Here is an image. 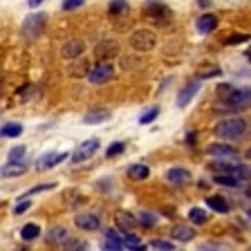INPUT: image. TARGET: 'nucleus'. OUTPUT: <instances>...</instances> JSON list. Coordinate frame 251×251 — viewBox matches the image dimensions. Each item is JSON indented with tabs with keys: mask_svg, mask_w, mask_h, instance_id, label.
I'll use <instances>...</instances> for the list:
<instances>
[{
	"mask_svg": "<svg viewBox=\"0 0 251 251\" xmlns=\"http://www.w3.org/2000/svg\"><path fill=\"white\" fill-rule=\"evenodd\" d=\"M247 132V121L242 117H229V119H222L220 124H215V135L222 137V139H240Z\"/></svg>",
	"mask_w": 251,
	"mask_h": 251,
	"instance_id": "1",
	"label": "nucleus"
},
{
	"mask_svg": "<svg viewBox=\"0 0 251 251\" xmlns=\"http://www.w3.org/2000/svg\"><path fill=\"white\" fill-rule=\"evenodd\" d=\"M128 43H130V47L137 50V52H148V50H152L157 45V36H155V31H151V29H137L135 34H130Z\"/></svg>",
	"mask_w": 251,
	"mask_h": 251,
	"instance_id": "2",
	"label": "nucleus"
},
{
	"mask_svg": "<svg viewBox=\"0 0 251 251\" xmlns=\"http://www.w3.org/2000/svg\"><path fill=\"white\" fill-rule=\"evenodd\" d=\"M222 101H225L226 108H249V105H251V88L231 90V92L226 94Z\"/></svg>",
	"mask_w": 251,
	"mask_h": 251,
	"instance_id": "3",
	"label": "nucleus"
},
{
	"mask_svg": "<svg viewBox=\"0 0 251 251\" xmlns=\"http://www.w3.org/2000/svg\"><path fill=\"white\" fill-rule=\"evenodd\" d=\"M112 76H115V68H112L110 63H99V65L90 68L85 78H88L90 83H108Z\"/></svg>",
	"mask_w": 251,
	"mask_h": 251,
	"instance_id": "4",
	"label": "nucleus"
},
{
	"mask_svg": "<svg viewBox=\"0 0 251 251\" xmlns=\"http://www.w3.org/2000/svg\"><path fill=\"white\" fill-rule=\"evenodd\" d=\"M97 148H99V139H88V141H83V144H81V146H78L76 151L72 152V162H74V164L88 162L90 157H94Z\"/></svg>",
	"mask_w": 251,
	"mask_h": 251,
	"instance_id": "5",
	"label": "nucleus"
},
{
	"mask_svg": "<svg viewBox=\"0 0 251 251\" xmlns=\"http://www.w3.org/2000/svg\"><path fill=\"white\" fill-rule=\"evenodd\" d=\"M43 23H45V16L38 14V16H29V18H25V23H23V34H25L27 41H34V38L41 34L43 29Z\"/></svg>",
	"mask_w": 251,
	"mask_h": 251,
	"instance_id": "6",
	"label": "nucleus"
},
{
	"mask_svg": "<svg viewBox=\"0 0 251 251\" xmlns=\"http://www.w3.org/2000/svg\"><path fill=\"white\" fill-rule=\"evenodd\" d=\"M117 54H119L117 41H99L94 47V56L101 58V63H105V58H115Z\"/></svg>",
	"mask_w": 251,
	"mask_h": 251,
	"instance_id": "7",
	"label": "nucleus"
},
{
	"mask_svg": "<svg viewBox=\"0 0 251 251\" xmlns=\"http://www.w3.org/2000/svg\"><path fill=\"white\" fill-rule=\"evenodd\" d=\"M68 157V152H45L43 157L36 159V168L38 171H47V168H54Z\"/></svg>",
	"mask_w": 251,
	"mask_h": 251,
	"instance_id": "8",
	"label": "nucleus"
},
{
	"mask_svg": "<svg viewBox=\"0 0 251 251\" xmlns=\"http://www.w3.org/2000/svg\"><path fill=\"white\" fill-rule=\"evenodd\" d=\"M74 225L81 231H97L101 222H99V215L97 213H81L74 218Z\"/></svg>",
	"mask_w": 251,
	"mask_h": 251,
	"instance_id": "9",
	"label": "nucleus"
},
{
	"mask_svg": "<svg viewBox=\"0 0 251 251\" xmlns=\"http://www.w3.org/2000/svg\"><path fill=\"white\" fill-rule=\"evenodd\" d=\"M83 41H68L65 45H63V50H61V54H63V58H68V61H76L78 56H81V52H83Z\"/></svg>",
	"mask_w": 251,
	"mask_h": 251,
	"instance_id": "10",
	"label": "nucleus"
},
{
	"mask_svg": "<svg viewBox=\"0 0 251 251\" xmlns=\"http://www.w3.org/2000/svg\"><path fill=\"white\" fill-rule=\"evenodd\" d=\"M171 238L173 240H179V242H188L195 238V229L193 226H186V225H175L171 229Z\"/></svg>",
	"mask_w": 251,
	"mask_h": 251,
	"instance_id": "11",
	"label": "nucleus"
},
{
	"mask_svg": "<svg viewBox=\"0 0 251 251\" xmlns=\"http://www.w3.org/2000/svg\"><path fill=\"white\" fill-rule=\"evenodd\" d=\"M198 92H200V83H198V81H191V83H188L186 88H184L182 92H179V97H177V105H179V108L188 105V103H191V99H193V97H195Z\"/></svg>",
	"mask_w": 251,
	"mask_h": 251,
	"instance_id": "12",
	"label": "nucleus"
},
{
	"mask_svg": "<svg viewBox=\"0 0 251 251\" xmlns=\"http://www.w3.org/2000/svg\"><path fill=\"white\" fill-rule=\"evenodd\" d=\"M218 27V16L215 14H204L202 18H198V31L200 34H211Z\"/></svg>",
	"mask_w": 251,
	"mask_h": 251,
	"instance_id": "13",
	"label": "nucleus"
},
{
	"mask_svg": "<svg viewBox=\"0 0 251 251\" xmlns=\"http://www.w3.org/2000/svg\"><path fill=\"white\" fill-rule=\"evenodd\" d=\"M166 179L171 184H188L191 182V173H188L186 168H171V171L166 173Z\"/></svg>",
	"mask_w": 251,
	"mask_h": 251,
	"instance_id": "14",
	"label": "nucleus"
},
{
	"mask_svg": "<svg viewBox=\"0 0 251 251\" xmlns=\"http://www.w3.org/2000/svg\"><path fill=\"white\" fill-rule=\"evenodd\" d=\"M27 173V164L25 162H18V164H7V166L0 168V175L2 177H21Z\"/></svg>",
	"mask_w": 251,
	"mask_h": 251,
	"instance_id": "15",
	"label": "nucleus"
},
{
	"mask_svg": "<svg viewBox=\"0 0 251 251\" xmlns=\"http://www.w3.org/2000/svg\"><path fill=\"white\" fill-rule=\"evenodd\" d=\"M103 251H124V245H121V238L117 235V231H112V229L105 231Z\"/></svg>",
	"mask_w": 251,
	"mask_h": 251,
	"instance_id": "16",
	"label": "nucleus"
},
{
	"mask_svg": "<svg viewBox=\"0 0 251 251\" xmlns=\"http://www.w3.org/2000/svg\"><path fill=\"white\" fill-rule=\"evenodd\" d=\"M70 238L68 229H63V226H54V229L47 231V242L50 245H65V240Z\"/></svg>",
	"mask_w": 251,
	"mask_h": 251,
	"instance_id": "17",
	"label": "nucleus"
},
{
	"mask_svg": "<svg viewBox=\"0 0 251 251\" xmlns=\"http://www.w3.org/2000/svg\"><path fill=\"white\" fill-rule=\"evenodd\" d=\"M206 152H209L211 157H235V148L226 146V144H211V146L206 148Z\"/></svg>",
	"mask_w": 251,
	"mask_h": 251,
	"instance_id": "18",
	"label": "nucleus"
},
{
	"mask_svg": "<svg viewBox=\"0 0 251 251\" xmlns=\"http://www.w3.org/2000/svg\"><path fill=\"white\" fill-rule=\"evenodd\" d=\"M115 220H117V225L121 226V229L126 231V233H128V231L132 229V226H135V218H132L130 213H128V211H124V209H119L115 213Z\"/></svg>",
	"mask_w": 251,
	"mask_h": 251,
	"instance_id": "19",
	"label": "nucleus"
},
{
	"mask_svg": "<svg viewBox=\"0 0 251 251\" xmlns=\"http://www.w3.org/2000/svg\"><path fill=\"white\" fill-rule=\"evenodd\" d=\"M206 204H209V209L215 211V213H229V204H226L225 198H220V195H211L206 200Z\"/></svg>",
	"mask_w": 251,
	"mask_h": 251,
	"instance_id": "20",
	"label": "nucleus"
},
{
	"mask_svg": "<svg viewBox=\"0 0 251 251\" xmlns=\"http://www.w3.org/2000/svg\"><path fill=\"white\" fill-rule=\"evenodd\" d=\"M110 119V112L108 110H92L90 115L83 117V124H103V121Z\"/></svg>",
	"mask_w": 251,
	"mask_h": 251,
	"instance_id": "21",
	"label": "nucleus"
},
{
	"mask_svg": "<svg viewBox=\"0 0 251 251\" xmlns=\"http://www.w3.org/2000/svg\"><path fill=\"white\" fill-rule=\"evenodd\" d=\"M38 235H41V226L34 225V222H29V225H25V226L21 229V238H23V240H27V242L36 240Z\"/></svg>",
	"mask_w": 251,
	"mask_h": 251,
	"instance_id": "22",
	"label": "nucleus"
},
{
	"mask_svg": "<svg viewBox=\"0 0 251 251\" xmlns=\"http://www.w3.org/2000/svg\"><path fill=\"white\" fill-rule=\"evenodd\" d=\"M128 175H130V179H146L151 175V168L144 166V164H132L128 168Z\"/></svg>",
	"mask_w": 251,
	"mask_h": 251,
	"instance_id": "23",
	"label": "nucleus"
},
{
	"mask_svg": "<svg viewBox=\"0 0 251 251\" xmlns=\"http://www.w3.org/2000/svg\"><path fill=\"white\" fill-rule=\"evenodd\" d=\"M18 135H23L21 124H5L0 128V137H18Z\"/></svg>",
	"mask_w": 251,
	"mask_h": 251,
	"instance_id": "24",
	"label": "nucleus"
},
{
	"mask_svg": "<svg viewBox=\"0 0 251 251\" xmlns=\"http://www.w3.org/2000/svg\"><path fill=\"white\" fill-rule=\"evenodd\" d=\"M188 218H191V222H193V225H206L209 215H206V211H204V209H191Z\"/></svg>",
	"mask_w": 251,
	"mask_h": 251,
	"instance_id": "25",
	"label": "nucleus"
},
{
	"mask_svg": "<svg viewBox=\"0 0 251 251\" xmlns=\"http://www.w3.org/2000/svg\"><path fill=\"white\" fill-rule=\"evenodd\" d=\"M245 41H251V36H247V34H226V36L222 38L225 45H240V43H245Z\"/></svg>",
	"mask_w": 251,
	"mask_h": 251,
	"instance_id": "26",
	"label": "nucleus"
},
{
	"mask_svg": "<svg viewBox=\"0 0 251 251\" xmlns=\"http://www.w3.org/2000/svg\"><path fill=\"white\" fill-rule=\"evenodd\" d=\"M215 184H222V186H229V188H238L240 186V179L231 177V175H215Z\"/></svg>",
	"mask_w": 251,
	"mask_h": 251,
	"instance_id": "27",
	"label": "nucleus"
},
{
	"mask_svg": "<svg viewBox=\"0 0 251 251\" xmlns=\"http://www.w3.org/2000/svg\"><path fill=\"white\" fill-rule=\"evenodd\" d=\"M65 251H88V242L68 238V240H65Z\"/></svg>",
	"mask_w": 251,
	"mask_h": 251,
	"instance_id": "28",
	"label": "nucleus"
},
{
	"mask_svg": "<svg viewBox=\"0 0 251 251\" xmlns=\"http://www.w3.org/2000/svg\"><path fill=\"white\" fill-rule=\"evenodd\" d=\"M25 152H27V148L25 146H16V148H11L9 151V164H18L25 157Z\"/></svg>",
	"mask_w": 251,
	"mask_h": 251,
	"instance_id": "29",
	"label": "nucleus"
},
{
	"mask_svg": "<svg viewBox=\"0 0 251 251\" xmlns=\"http://www.w3.org/2000/svg\"><path fill=\"white\" fill-rule=\"evenodd\" d=\"M124 151H126L124 141H115V144H110V146L105 148V155H108V157H117V155H121Z\"/></svg>",
	"mask_w": 251,
	"mask_h": 251,
	"instance_id": "30",
	"label": "nucleus"
},
{
	"mask_svg": "<svg viewBox=\"0 0 251 251\" xmlns=\"http://www.w3.org/2000/svg\"><path fill=\"white\" fill-rule=\"evenodd\" d=\"M144 11H146V14H151V16H162L164 11H166V7H164L162 2H148V5L144 7Z\"/></svg>",
	"mask_w": 251,
	"mask_h": 251,
	"instance_id": "31",
	"label": "nucleus"
},
{
	"mask_svg": "<svg viewBox=\"0 0 251 251\" xmlns=\"http://www.w3.org/2000/svg\"><path fill=\"white\" fill-rule=\"evenodd\" d=\"M139 225L141 226H155L157 225V218L152 213H148V211H141V213H139Z\"/></svg>",
	"mask_w": 251,
	"mask_h": 251,
	"instance_id": "32",
	"label": "nucleus"
},
{
	"mask_svg": "<svg viewBox=\"0 0 251 251\" xmlns=\"http://www.w3.org/2000/svg\"><path fill=\"white\" fill-rule=\"evenodd\" d=\"M157 115H159V108H151V110H146L144 115L139 117V124H151V121H155L157 119Z\"/></svg>",
	"mask_w": 251,
	"mask_h": 251,
	"instance_id": "33",
	"label": "nucleus"
},
{
	"mask_svg": "<svg viewBox=\"0 0 251 251\" xmlns=\"http://www.w3.org/2000/svg\"><path fill=\"white\" fill-rule=\"evenodd\" d=\"M218 74H220V68H202V70H198L195 76L198 78H211V76H218Z\"/></svg>",
	"mask_w": 251,
	"mask_h": 251,
	"instance_id": "34",
	"label": "nucleus"
},
{
	"mask_svg": "<svg viewBox=\"0 0 251 251\" xmlns=\"http://www.w3.org/2000/svg\"><path fill=\"white\" fill-rule=\"evenodd\" d=\"M151 247L157 251H173V242H168V240H152Z\"/></svg>",
	"mask_w": 251,
	"mask_h": 251,
	"instance_id": "35",
	"label": "nucleus"
},
{
	"mask_svg": "<svg viewBox=\"0 0 251 251\" xmlns=\"http://www.w3.org/2000/svg\"><path fill=\"white\" fill-rule=\"evenodd\" d=\"M112 14H121V11H128V2H121V0H117V2H110L108 7Z\"/></svg>",
	"mask_w": 251,
	"mask_h": 251,
	"instance_id": "36",
	"label": "nucleus"
},
{
	"mask_svg": "<svg viewBox=\"0 0 251 251\" xmlns=\"http://www.w3.org/2000/svg\"><path fill=\"white\" fill-rule=\"evenodd\" d=\"M56 186V184H41V186H31L29 191H27V195H34V193H43V191H52V188Z\"/></svg>",
	"mask_w": 251,
	"mask_h": 251,
	"instance_id": "37",
	"label": "nucleus"
},
{
	"mask_svg": "<svg viewBox=\"0 0 251 251\" xmlns=\"http://www.w3.org/2000/svg\"><path fill=\"white\" fill-rule=\"evenodd\" d=\"M29 206H31V202L25 198V200H21V204H16V206H14V213H16V215H21V213H25V211L29 209Z\"/></svg>",
	"mask_w": 251,
	"mask_h": 251,
	"instance_id": "38",
	"label": "nucleus"
},
{
	"mask_svg": "<svg viewBox=\"0 0 251 251\" xmlns=\"http://www.w3.org/2000/svg\"><path fill=\"white\" fill-rule=\"evenodd\" d=\"M81 5H83V0H68V2H63V9H76Z\"/></svg>",
	"mask_w": 251,
	"mask_h": 251,
	"instance_id": "39",
	"label": "nucleus"
},
{
	"mask_svg": "<svg viewBox=\"0 0 251 251\" xmlns=\"http://www.w3.org/2000/svg\"><path fill=\"white\" fill-rule=\"evenodd\" d=\"M186 144H188V146H193V144H195V132H188V135H186Z\"/></svg>",
	"mask_w": 251,
	"mask_h": 251,
	"instance_id": "40",
	"label": "nucleus"
},
{
	"mask_svg": "<svg viewBox=\"0 0 251 251\" xmlns=\"http://www.w3.org/2000/svg\"><path fill=\"white\" fill-rule=\"evenodd\" d=\"M198 7H202V9H206V7H211V2H209V0H200V2H198Z\"/></svg>",
	"mask_w": 251,
	"mask_h": 251,
	"instance_id": "41",
	"label": "nucleus"
},
{
	"mask_svg": "<svg viewBox=\"0 0 251 251\" xmlns=\"http://www.w3.org/2000/svg\"><path fill=\"white\" fill-rule=\"evenodd\" d=\"M247 56H249V61H251V47H249V50H247Z\"/></svg>",
	"mask_w": 251,
	"mask_h": 251,
	"instance_id": "42",
	"label": "nucleus"
},
{
	"mask_svg": "<svg viewBox=\"0 0 251 251\" xmlns=\"http://www.w3.org/2000/svg\"><path fill=\"white\" fill-rule=\"evenodd\" d=\"M247 195H249V198H251V186H249V188H247Z\"/></svg>",
	"mask_w": 251,
	"mask_h": 251,
	"instance_id": "43",
	"label": "nucleus"
},
{
	"mask_svg": "<svg viewBox=\"0 0 251 251\" xmlns=\"http://www.w3.org/2000/svg\"><path fill=\"white\" fill-rule=\"evenodd\" d=\"M247 157H249V159H251V148H249V151H247Z\"/></svg>",
	"mask_w": 251,
	"mask_h": 251,
	"instance_id": "44",
	"label": "nucleus"
},
{
	"mask_svg": "<svg viewBox=\"0 0 251 251\" xmlns=\"http://www.w3.org/2000/svg\"><path fill=\"white\" fill-rule=\"evenodd\" d=\"M18 251H29V249H18Z\"/></svg>",
	"mask_w": 251,
	"mask_h": 251,
	"instance_id": "45",
	"label": "nucleus"
},
{
	"mask_svg": "<svg viewBox=\"0 0 251 251\" xmlns=\"http://www.w3.org/2000/svg\"><path fill=\"white\" fill-rule=\"evenodd\" d=\"M249 215H251V209H249Z\"/></svg>",
	"mask_w": 251,
	"mask_h": 251,
	"instance_id": "46",
	"label": "nucleus"
},
{
	"mask_svg": "<svg viewBox=\"0 0 251 251\" xmlns=\"http://www.w3.org/2000/svg\"><path fill=\"white\" fill-rule=\"evenodd\" d=\"M249 251H251V249H249Z\"/></svg>",
	"mask_w": 251,
	"mask_h": 251,
	"instance_id": "47",
	"label": "nucleus"
}]
</instances>
